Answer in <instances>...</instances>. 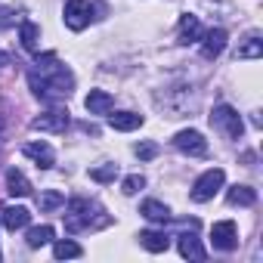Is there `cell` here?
<instances>
[{"instance_id":"1","label":"cell","mask_w":263,"mask_h":263,"mask_svg":"<svg viewBox=\"0 0 263 263\" xmlns=\"http://www.w3.org/2000/svg\"><path fill=\"white\" fill-rule=\"evenodd\" d=\"M223 180H226V174H223L220 167L204 171V174L192 183V201H211V198L223 189Z\"/></svg>"},{"instance_id":"2","label":"cell","mask_w":263,"mask_h":263,"mask_svg":"<svg viewBox=\"0 0 263 263\" xmlns=\"http://www.w3.org/2000/svg\"><path fill=\"white\" fill-rule=\"evenodd\" d=\"M211 124H217L223 134H226V137H232V140H238V137H241V130H245V124H241L238 111H235L232 105H226V102H220V105L214 108Z\"/></svg>"},{"instance_id":"3","label":"cell","mask_w":263,"mask_h":263,"mask_svg":"<svg viewBox=\"0 0 263 263\" xmlns=\"http://www.w3.org/2000/svg\"><path fill=\"white\" fill-rule=\"evenodd\" d=\"M90 211H93V204L87 198H71L68 201V211H65V229L68 232L87 229L90 226Z\"/></svg>"},{"instance_id":"4","label":"cell","mask_w":263,"mask_h":263,"mask_svg":"<svg viewBox=\"0 0 263 263\" xmlns=\"http://www.w3.org/2000/svg\"><path fill=\"white\" fill-rule=\"evenodd\" d=\"M90 16H93V7L87 0H68L65 4V25L71 31H84L90 25Z\"/></svg>"},{"instance_id":"5","label":"cell","mask_w":263,"mask_h":263,"mask_svg":"<svg viewBox=\"0 0 263 263\" xmlns=\"http://www.w3.org/2000/svg\"><path fill=\"white\" fill-rule=\"evenodd\" d=\"M174 146L180 152H186V155H195V158L208 155V140L198 134V130H180V134L174 137Z\"/></svg>"},{"instance_id":"6","label":"cell","mask_w":263,"mask_h":263,"mask_svg":"<svg viewBox=\"0 0 263 263\" xmlns=\"http://www.w3.org/2000/svg\"><path fill=\"white\" fill-rule=\"evenodd\" d=\"M211 241H214L217 251H232V248L238 245V229H235V223H232V220L214 223V226H211Z\"/></svg>"},{"instance_id":"7","label":"cell","mask_w":263,"mask_h":263,"mask_svg":"<svg viewBox=\"0 0 263 263\" xmlns=\"http://www.w3.org/2000/svg\"><path fill=\"white\" fill-rule=\"evenodd\" d=\"M68 111H47V115H41V118H34L31 121V127L34 130H44V134H65L68 130Z\"/></svg>"},{"instance_id":"8","label":"cell","mask_w":263,"mask_h":263,"mask_svg":"<svg viewBox=\"0 0 263 263\" xmlns=\"http://www.w3.org/2000/svg\"><path fill=\"white\" fill-rule=\"evenodd\" d=\"M22 155H28L37 167H44V171H50L53 164H56V155H53V149L47 146V143H25L22 146Z\"/></svg>"},{"instance_id":"9","label":"cell","mask_w":263,"mask_h":263,"mask_svg":"<svg viewBox=\"0 0 263 263\" xmlns=\"http://www.w3.org/2000/svg\"><path fill=\"white\" fill-rule=\"evenodd\" d=\"M4 226L10 229V232H16V229H25L28 223H31V211L28 208H22V204H10V208H4Z\"/></svg>"},{"instance_id":"10","label":"cell","mask_w":263,"mask_h":263,"mask_svg":"<svg viewBox=\"0 0 263 263\" xmlns=\"http://www.w3.org/2000/svg\"><path fill=\"white\" fill-rule=\"evenodd\" d=\"M84 105H87V111H90V115H108V111H111V105H115V96H111V93H105V90H90V93H87V99H84Z\"/></svg>"},{"instance_id":"11","label":"cell","mask_w":263,"mask_h":263,"mask_svg":"<svg viewBox=\"0 0 263 263\" xmlns=\"http://www.w3.org/2000/svg\"><path fill=\"white\" fill-rule=\"evenodd\" d=\"M223 47H226V31H223V28H211V31L204 34L201 56H204V59H217V56L223 53Z\"/></svg>"},{"instance_id":"12","label":"cell","mask_w":263,"mask_h":263,"mask_svg":"<svg viewBox=\"0 0 263 263\" xmlns=\"http://www.w3.org/2000/svg\"><path fill=\"white\" fill-rule=\"evenodd\" d=\"M7 192H10V195H16V198L31 195V183H28V177H25L22 171L10 167V171H7Z\"/></svg>"},{"instance_id":"13","label":"cell","mask_w":263,"mask_h":263,"mask_svg":"<svg viewBox=\"0 0 263 263\" xmlns=\"http://www.w3.org/2000/svg\"><path fill=\"white\" fill-rule=\"evenodd\" d=\"M177 245H180V254L189 257V260H204V257H208V251H204L201 241L195 238V229H192V232H183Z\"/></svg>"},{"instance_id":"14","label":"cell","mask_w":263,"mask_h":263,"mask_svg":"<svg viewBox=\"0 0 263 263\" xmlns=\"http://www.w3.org/2000/svg\"><path fill=\"white\" fill-rule=\"evenodd\" d=\"M140 245H143L146 251H152V254H161V251H167V248H171V238H167L164 232L146 229V232H140Z\"/></svg>"},{"instance_id":"15","label":"cell","mask_w":263,"mask_h":263,"mask_svg":"<svg viewBox=\"0 0 263 263\" xmlns=\"http://www.w3.org/2000/svg\"><path fill=\"white\" fill-rule=\"evenodd\" d=\"M140 214L146 217V220H152V223H167L171 220V211H167V204H161V201H155V198H149V201H143V208H140Z\"/></svg>"},{"instance_id":"16","label":"cell","mask_w":263,"mask_h":263,"mask_svg":"<svg viewBox=\"0 0 263 263\" xmlns=\"http://www.w3.org/2000/svg\"><path fill=\"white\" fill-rule=\"evenodd\" d=\"M201 37V22H198V16H180V41L183 44H192V41H198Z\"/></svg>"},{"instance_id":"17","label":"cell","mask_w":263,"mask_h":263,"mask_svg":"<svg viewBox=\"0 0 263 263\" xmlns=\"http://www.w3.org/2000/svg\"><path fill=\"white\" fill-rule=\"evenodd\" d=\"M108 124L115 127V130H137L140 124H143V115H137V111H118V115H111L108 118Z\"/></svg>"},{"instance_id":"18","label":"cell","mask_w":263,"mask_h":263,"mask_svg":"<svg viewBox=\"0 0 263 263\" xmlns=\"http://www.w3.org/2000/svg\"><path fill=\"white\" fill-rule=\"evenodd\" d=\"M226 198H229V204H238V208H251V204H257V192H254L251 186H232Z\"/></svg>"},{"instance_id":"19","label":"cell","mask_w":263,"mask_h":263,"mask_svg":"<svg viewBox=\"0 0 263 263\" xmlns=\"http://www.w3.org/2000/svg\"><path fill=\"white\" fill-rule=\"evenodd\" d=\"M62 204H65V195H62L59 189H44V192L37 195L41 214H50V211H56V208H62Z\"/></svg>"},{"instance_id":"20","label":"cell","mask_w":263,"mask_h":263,"mask_svg":"<svg viewBox=\"0 0 263 263\" xmlns=\"http://www.w3.org/2000/svg\"><path fill=\"white\" fill-rule=\"evenodd\" d=\"M37 34H41V28H37L34 22H22V25H19V41H22V47H25L28 53L37 50Z\"/></svg>"},{"instance_id":"21","label":"cell","mask_w":263,"mask_h":263,"mask_svg":"<svg viewBox=\"0 0 263 263\" xmlns=\"http://www.w3.org/2000/svg\"><path fill=\"white\" fill-rule=\"evenodd\" d=\"M28 248H44L47 241H53V226H34L28 229Z\"/></svg>"},{"instance_id":"22","label":"cell","mask_w":263,"mask_h":263,"mask_svg":"<svg viewBox=\"0 0 263 263\" xmlns=\"http://www.w3.org/2000/svg\"><path fill=\"white\" fill-rule=\"evenodd\" d=\"M53 254H56V260H71V257H81L84 251H81V245L78 241H56L53 245Z\"/></svg>"},{"instance_id":"23","label":"cell","mask_w":263,"mask_h":263,"mask_svg":"<svg viewBox=\"0 0 263 263\" xmlns=\"http://www.w3.org/2000/svg\"><path fill=\"white\" fill-rule=\"evenodd\" d=\"M263 56V41L254 34V37H248V44H241L238 47V59H260Z\"/></svg>"},{"instance_id":"24","label":"cell","mask_w":263,"mask_h":263,"mask_svg":"<svg viewBox=\"0 0 263 263\" xmlns=\"http://www.w3.org/2000/svg\"><path fill=\"white\" fill-rule=\"evenodd\" d=\"M115 177H118V164H102V167L90 171V180H96V183H111Z\"/></svg>"},{"instance_id":"25","label":"cell","mask_w":263,"mask_h":263,"mask_svg":"<svg viewBox=\"0 0 263 263\" xmlns=\"http://www.w3.org/2000/svg\"><path fill=\"white\" fill-rule=\"evenodd\" d=\"M143 186H146V177H143V174H130V177L124 180V186H121V189H124V195H137Z\"/></svg>"},{"instance_id":"26","label":"cell","mask_w":263,"mask_h":263,"mask_svg":"<svg viewBox=\"0 0 263 263\" xmlns=\"http://www.w3.org/2000/svg\"><path fill=\"white\" fill-rule=\"evenodd\" d=\"M137 155H140L143 161H152V158L158 155V146H155V143H140V146H137Z\"/></svg>"},{"instance_id":"27","label":"cell","mask_w":263,"mask_h":263,"mask_svg":"<svg viewBox=\"0 0 263 263\" xmlns=\"http://www.w3.org/2000/svg\"><path fill=\"white\" fill-rule=\"evenodd\" d=\"M10 25H16V10H10V7H0V31H4V28H10Z\"/></svg>"},{"instance_id":"28","label":"cell","mask_w":263,"mask_h":263,"mask_svg":"<svg viewBox=\"0 0 263 263\" xmlns=\"http://www.w3.org/2000/svg\"><path fill=\"white\" fill-rule=\"evenodd\" d=\"M4 65H10V56H7L4 50H0V68H4Z\"/></svg>"}]
</instances>
